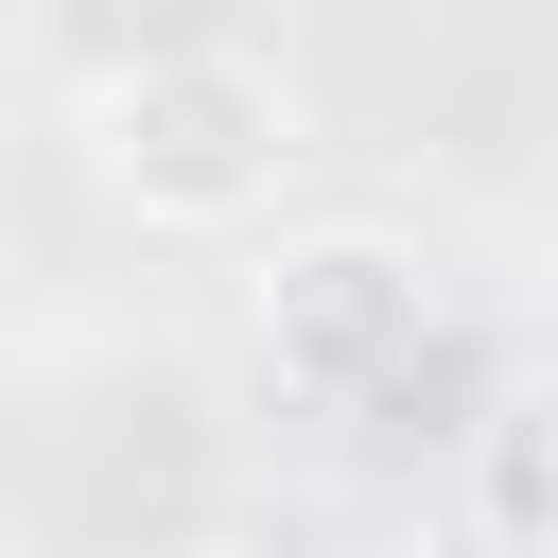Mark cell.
Here are the masks:
<instances>
[{"mask_svg": "<svg viewBox=\"0 0 558 558\" xmlns=\"http://www.w3.org/2000/svg\"><path fill=\"white\" fill-rule=\"evenodd\" d=\"M0 52H17V0H0Z\"/></svg>", "mask_w": 558, "mask_h": 558, "instance_id": "cell-4", "label": "cell"}, {"mask_svg": "<svg viewBox=\"0 0 558 558\" xmlns=\"http://www.w3.org/2000/svg\"><path fill=\"white\" fill-rule=\"evenodd\" d=\"M453 506L488 558H558V366H523L453 418Z\"/></svg>", "mask_w": 558, "mask_h": 558, "instance_id": "cell-3", "label": "cell"}, {"mask_svg": "<svg viewBox=\"0 0 558 558\" xmlns=\"http://www.w3.org/2000/svg\"><path fill=\"white\" fill-rule=\"evenodd\" d=\"M70 140H87V192H105L122 227L209 244V227H262V209H279V174L314 157V105H296V70L244 52V35H157V52L87 70Z\"/></svg>", "mask_w": 558, "mask_h": 558, "instance_id": "cell-1", "label": "cell"}, {"mask_svg": "<svg viewBox=\"0 0 558 558\" xmlns=\"http://www.w3.org/2000/svg\"><path fill=\"white\" fill-rule=\"evenodd\" d=\"M244 331H262V366L314 418H366V436H384V401L418 366H453V296H436V262L401 227H296L244 279Z\"/></svg>", "mask_w": 558, "mask_h": 558, "instance_id": "cell-2", "label": "cell"}]
</instances>
